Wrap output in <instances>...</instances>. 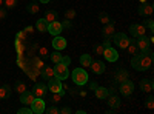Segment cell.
Here are the masks:
<instances>
[{
	"instance_id": "6da1fadb",
	"label": "cell",
	"mask_w": 154,
	"mask_h": 114,
	"mask_svg": "<svg viewBox=\"0 0 154 114\" xmlns=\"http://www.w3.org/2000/svg\"><path fill=\"white\" fill-rule=\"evenodd\" d=\"M131 65H133V68L137 69V71H145V69H148V68L152 65V51H151V49H146V51L134 56L133 60H131Z\"/></svg>"
},
{
	"instance_id": "7a4b0ae2",
	"label": "cell",
	"mask_w": 154,
	"mask_h": 114,
	"mask_svg": "<svg viewBox=\"0 0 154 114\" xmlns=\"http://www.w3.org/2000/svg\"><path fill=\"white\" fill-rule=\"evenodd\" d=\"M72 80H74L75 85L88 83V72L85 71V68H75L72 71Z\"/></svg>"
},
{
	"instance_id": "3957f363",
	"label": "cell",
	"mask_w": 154,
	"mask_h": 114,
	"mask_svg": "<svg viewBox=\"0 0 154 114\" xmlns=\"http://www.w3.org/2000/svg\"><path fill=\"white\" fill-rule=\"evenodd\" d=\"M54 75H56L57 79H60V80H65V79H68V75H69L68 66H66V65H63L62 62L56 63V66H54Z\"/></svg>"
},
{
	"instance_id": "277c9868",
	"label": "cell",
	"mask_w": 154,
	"mask_h": 114,
	"mask_svg": "<svg viewBox=\"0 0 154 114\" xmlns=\"http://www.w3.org/2000/svg\"><path fill=\"white\" fill-rule=\"evenodd\" d=\"M112 42L117 45L119 48H126L128 45H130V39H128V37H126L123 32H114Z\"/></svg>"
},
{
	"instance_id": "5b68a950",
	"label": "cell",
	"mask_w": 154,
	"mask_h": 114,
	"mask_svg": "<svg viewBox=\"0 0 154 114\" xmlns=\"http://www.w3.org/2000/svg\"><path fill=\"white\" fill-rule=\"evenodd\" d=\"M48 90L51 93H62L63 94V85H62V80L57 79V77H53V79H49L48 80Z\"/></svg>"
},
{
	"instance_id": "8992f818",
	"label": "cell",
	"mask_w": 154,
	"mask_h": 114,
	"mask_svg": "<svg viewBox=\"0 0 154 114\" xmlns=\"http://www.w3.org/2000/svg\"><path fill=\"white\" fill-rule=\"evenodd\" d=\"M31 109L35 114H42L45 112V100L42 97H34L32 103H31Z\"/></svg>"
},
{
	"instance_id": "52a82bcc",
	"label": "cell",
	"mask_w": 154,
	"mask_h": 114,
	"mask_svg": "<svg viewBox=\"0 0 154 114\" xmlns=\"http://www.w3.org/2000/svg\"><path fill=\"white\" fill-rule=\"evenodd\" d=\"M130 32L133 34V37H142V35H145V32H146V28L143 26V25L133 23L131 26H130Z\"/></svg>"
},
{
	"instance_id": "ba28073f",
	"label": "cell",
	"mask_w": 154,
	"mask_h": 114,
	"mask_svg": "<svg viewBox=\"0 0 154 114\" xmlns=\"http://www.w3.org/2000/svg\"><path fill=\"white\" fill-rule=\"evenodd\" d=\"M102 56H103V57H105L108 62H116V60L119 59V54H117V51H116L114 48H111V46L105 48V49H103V54H102Z\"/></svg>"
},
{
	"instance_id": "9c48e42d",
	"label": "cell",
	"mask_w": 154,
	"mask_h": 114,
	"mask_svg": "<svg viewBox=\"0 0 154 114\" xmlns=\"http://www.w3.org/2000/svg\"><path fill=\"white\" fill-rule=\"evenodd\" d=\"M133 91H134V83H133L131 80L126 79L125 82L120 83V93H122L123 96H130Z\"/></svg>"
},
{
	"instance_id": "30bf717a",
	"label": "cell",
	"mask_w": 154,
	"mask_h": 114,
	"mask_svg": "<svg viewBox=\"0 0 154 114\" xmlns=\"http://www.w3.org/2000/svg\"><path fill=\"white\" fill-rule=\"evenodd\" d=\"M53 46L56 48V51H62V49L66 48V39L65 37H60V35H54Z\"/></svg>"
},
{
	"instance_id": "8fae6325",
	"label": "cell",
	"mask_w": 154,
	"mask_h": 114,
	"mask_svg": "<svg viewBox=\"0 0 154 114\" xmlns=\"http://www.w3.org/2000/svg\"><path fill=\"white\" fill-rule=\"evenodd\" d=\"M48 32L53 34V35H59L62 32V23L59 20H54V22L48 23Z\"/></svg>"
},
{
	"instance_id": "7c38bea8",
	"label": "cell",
	"mask_w": 154,
	"mask_h": 114,
	"mask_svg": "<svg viewBox=\"0 0 154 114\" xmlns=\"http://www.w3.org/2000/svg\"><path fill=\"white\" fill-rule=\"evenodd\" d=\"M152 11H154V6H152V3H148V2H145L139 6V14L140 16H151Z\"/></svg>"
},
{
	"instance_id": "4fadbf2b",
	"label": "cell",
	"mask_w": 154,
	"mask_h": 114,
	"mask_svg": "<svg viewBox=\"0 0 154 114\" xmlns=\"http://www.w3.org/2000/svg\"><path fill=\"white\" fill-rule=\"evenodd\" d=\"M106 97H108V105H109L111 108H119V106H120V99L112 93V90H109V93H108Z\"/></svg>"
},
{
	"instance_id": "5bb4252c",
	"label": "cell",
	"mask_w": 154,
	"mask_h": 114,
	"mask_svg": "<svg viewBox=\"0 0 154 114\" xmlns=\"http://www.w3.org/2000/svg\"><path fill=\"white\" fill-rule=\"evenodd\" d=\"M34 93V97H43L45 94H46V85L45 83H37V85H34V90H32Z\"/></svg>"
},
{
	"instance_id": "9a60e30c",
	"label": "cell",
	"mask_w": 154,
	"mask_h": 114,
	"mask_svg": "<svg viewBox=\"0 0 154 114\" xmlns=\"http://www.w3.org/2000/svg\"><path fill=\"white\" fill-rule=\"evenodd\" d=\"M137 46H139V49H140V53H143V51H146V49H149V42H148V39H146V37L145 35H142V37H137Z\"/></svg>"
},
{
	"instance_id": "2e32d148",
	"label": "cell",
	"mask_w": 154,
	"mask_h": 114,
	"mask_svg": "<svg viewBox=\"0 0 154 114\" xmlns=\"http://www.w3.org/2000/svg\"><path fill=\"white\" fill-rule=\"evenodd\" d=\"M89 68H91V71L94 74H102V72L105 71V63L103 62H91Z\"/></svg>"
},
{
	"instance_id": "e0dca14e",
	"label": "cell",
	"mask_w": 154,
	"mask_h": 114,
	"mask_svg": "<svg viewBox=\"0 0 154 114\" xmlns=\"http://www.w3.org/2000/svg\"><path fill=\"white\" fill-rule=\"evenodd\" d=\"M140 88H142L143 93H151L154 88V83L151 79H143V80H140Z\"/></svg>"
},
{
	"instance_id": "ac0fdd59",
	"label": "cell",
	"mask_w": 154,
	"mask_h": 114,
	"mask_svg": "<svg viewBox=\"0 0 154 114\" xmlns=\"http://www.w3.org/2000/svg\"><path fill=\"white\" fill-rule=\"evenodd\" d=\"M32 100H34V94L29 93V91H25V93L20 94V102L25 103V105H31Z\"/></svg>"
},
{
	"instance_id": "d6986e66",
	"label": "cell",
	"mask_w": 154,
	"mask_h": 114,
	"mask_svg": "<svg viewBox=\"0 0 154 114\" xmlns=\"http://www.w3.org/2000/svg\"><path fill=\"white\" fill-rule=\"evenodd\" d=\"M40 74H42V77H45V79H53V77H56L54 75V68L53 66H43L42 68V71H40Z\"/></svg>"
},
{
	"instance_id": "ffe728a7",
	"label": "cell",
	"mask_w": 154,
	"mask_h": 114,
	"mask_svg": "<svg viewBox=\"0 0 154 114\" xmlns=\"http://www.w3.org/2000/svg\"><path fill=\"white\" fill-rule=\"evenodd\" d=\"M114 25H112V22H109V23H106L105 25V28H103V35L106 37V39H109V37H112L114 35Z\"/></svg>"
},
{
	"instance_id": "44dd1931",
	"label": "cell",
	"mask_w": 154,
	"mask_h": 114,
	"mask_svg": "<svg viewBox=\"0 0 154 114\" xmlns=\"http://www.w3.org/2000/svg\"><path fill=\"white\" fill-rule=\"evenodd\" d=\"M35 28H37V31H40V32L48 31V22L45 19H38L37 23H35Z\"/></svg>"
},
{
	"instance_id": "7402d4cb",
	"label": "cell",
	"mask_w": 154,
	"mask_h": 114,
	"mask_svg": "<svg viewBox=\"0 0 154 114\" xmlns=\"http://www.w3.org/2000/svg\"><path fill=\"white\" fill-rule=\"evenodd\" d=\"M57 17H59V16H57V12H56V11H53V9H49V11H46V12H45V17H43V19H45L48 23H51V22L57 20Z\"/></svg>"
},
{
	"instance_id": "603a6c76",
	"label": "cell",
	"mask_w": 154,
	"mask_h": 114,
	"mask_svg": "<svg viewBox=\"0 0 154 114\" xmlns=\"http://www.w3.org/2000/svg\"><path fill=\"white\" fill-rule=\"evenodd\" d=\"M25 48H26V43H23L22 40H16V49H17V54H19V57H23V54H25Z\"/></svg>"
},
{
	"instance_id": "cb8c5ba5",
	"label": "cell",
	"mask_w": 154,
	"mask_h": 114,
	"mask_svg": "<svg viewBox=\"0 0 154 114\" xmlns=\"http://www.w3.org/2000/svg\"><path fill=\"white\" fill-rule=\"evenodd\" d=\"M94 93H96V96H97L99 99H106V96H108L109 91L106 90V88H103V86H97Z\"/></svg>"
},
{
	"instance_id": "d4e9b609",
	"label": "cell",
	"mask_w": 154,
	"mask_h": 114,
	"mask_svg": "<svg viewBox=\"0 0 154 114\" xmlns=\"http://www.w3.org/2000/svg\"><path fill=\"white\" fill-rule=\"evenodd\" d=\"M91 62H93V59H91V56H89V54H83V56L80 57V65H82L83 68H89Z\"/></svg>"
},
{
	"instance_id": "484cf974",
	"label": "cell",
	"mask_w": 154,
	"mask_h": 114,
	"mask_svg": "<svg viewBox=\"0 0 154 114\" xmlns=\"http://www.w3.org/2000/svg\"><path fill=\"white\" fill-rule=\"evenodd\" d=\"M128 79V72L125 71V69H120V71H117V74H116V80H117V82H125Z\"/></svg>"
},
{
	"instance_id": "4316f807",
	"label": "cell",
	"mask_w": 154,
	"mask_h": 114,
	"mask_svg": "<svg viewBox=\"0 0 154 114\" xmlns=\"http://www.w3.org/2000/svg\"><path fill=\"white\" fill-rule=\"evenodd\" d=\"M9 94H11V88L8 85H3L0 88V99H6V97H9Z\"/></svg>"
},
{
	"instance_id": "83f0119b",
	"label": "cell",
	"mask_w": 154,
	"mask_h": 114,
	"mask_svg": "<svg viewBox=\"0 0 154 114\" xmlns=\"http://www.w3.org/2000/svg\"><path fill=\"white\" fill-rule=\"evenodd\" d=\"M31 65L35 66V68H38V69H42V68L45 66V63H43L42 57H34V59L31 60Z\"/></svg>"
},
{
	"instance_id": "f1b7e54d",
	"label": "cell",
	"mask_w": 154,
	"mask_h": 114,
	"mask_svg": "<svg viewBox=\"0 0 154 114\" xmlns=\"http://www.w3.org/2000/svg\"><path fill=\"white\" fill-rule=\"evenodd\" d=\"M26 9H28V12H29V14H37V12L40 11V6H38V5H35V2H32L31 5H28V6H26Z\"/></svg>"
},
{
	"instance_id": "f546056e",
	"label": "cell",
	"mask_w": 154,
	"mask_h": 114,
	"mask_svg": "<svg viewBox=\"0 0 154 114\" xmlns=\"http://www.w3.org/2000/svg\"><path fill=\"white\" fill-rule=\"evenodd\" d=\"M126 48H128V51H130V54H133V56L140 54V49H139V46H137V45H133L131 42H130V45H128Z\"/></svg>"
},
{
	"instance_id": "4dcf8cb0",
	"label": "cell",
	"mask_w": 154,
	"mask_h": 114,
	"mask_svg": "<svg viewBox=\"0 0 154 114\" xmlns=\"http://www.w3.org/2000/svg\"><path fill=\"white\" fill-rule=\"evenodd\" d=\"M3 2H5L6 9H12V8L17 6V0H3Z\"/></svg>"
},
{
	"instance_id": "1f68e13d",
	"label": "cell",
	"mask_w": 154,
	"mask_h": 114,
	"mask_svg": "<svg viewBox=\"0 0 154 114\" xmlns=\"http://www.w3.org/2000/svg\"><path fill=\"white\" fill-rule=\"evenodd\" d=\"M16 91L17 93H25V91H26V85H25V83H22V82H17L16 83Z\"/></svg>"
},
{
	"instance_id": "d6a6232c",
	"label": "cell",
	"mask_w": 154,
	"mask_h": 114,
	"mask_svg": "<svg viewBox=\"0 0 154 114\" xmlns=\"http://www.w3.org/2000/svg\"><path fill=\"white\" fill-rule=\"evenodd\" d=\"M99 20H100V22H102V23H105V25H106V23H109V22H111V19H109V16H108V14H106V12H102V14H100V16H99Z\"/></svg>"
},
{
	"instance_id": "836d02e7",
	"label": "cell",
	"mask_w": 154,
	"mask_h": 114,
	"mask_svg": "<svg viewBox=\"0 0 154 114\" xmlns=\"http://www.w3.org/2000/svg\"><path fill=\"white\" fill-rule=\"evenodd\" d=\"M17 39H19V40H22L23 43H28V42H26V39H28V34L25 32V31H20V32H17Z\"/></svg>"
},
{
	"instance_id": "e575fe53",
	"label": "cell",
	"mask_w": 154,
	"mask_h": 114,
	"mask_svg": "<svg viewBox=\"0 0 154 114\" xmlns=\"http://www.w3.org/2000/svg\"><path fill=\"white\" fill-rule=\"evenodd\" d=\"M51 60H53L54 63H59V62L62 60V54H60L59 51H56V53H53V54H51Z\"/></svg>"
},
{
	"instance_id": "d590c367",
	"label": "cell",
	"mask_w": 154,
	"mask_h": 114,
	"mask_svg": "<svg viewBox=\"0 0 154 114\" xmlns=\"http://www.w3.org/2000/svg\"><path fill=\"white\" fill-rule=\"evenodd\" d=\"M71 20H65L62 22V31H71Z\"/></svg>"
},
{
	"instance_id": "8d00e7d4",
	"label": "cell",
	"mask_w": 154,
	"mask_h": 114,
	"mask_svg": "<svg viewBox=\"0 0 154 114\" xmlns=\"http://www.w3.org/2000/svg\"><path fill=\"white\" fill-rule=\"evenodd\" d=\"M45 111H46L48 114H59V112H60V109H59L57 106H54V105H51L49 108H45Z\"/></svg>"
},
{
	"instance_id": "74e56055",
	"label": "cell",
	"mask_w": 154,
	"mask_h": 114,
	"mask_svg": "<svg viewBox=\"0 0 154 114\" xmlns=\"http://www.w3.org/2000/svg\"><path fill=\"white\" fill-rule=\"evenodd\" d=\"M74 17H75V11H74V9H68V11L65 12V19H66V20H72Z\"/></svg>"
},
{
	"instance_id": "f35d334b",
	"label": "cell",
	"mask_w": 154,
	"mask_h": 114,
	"mask_svg": "<svg viewBox=\"0 0 154 114\" xmlns=\"http://www.w3.org/2000/svg\"><path fill=\"white\" fill-rule=\"evenodd\" d=\"M38 46H40V45H38L37 42L31 43V45H29V48H28V49H29V54H34V53L37 51V49H38Z\"/></svg>"
},
{
	"instance_id": "ab89813d",
	"label": "cell",
	"mask_w": 154,
	"mask_h": 114,
	"mask_svg": "<svg viewBox=\"0 0 154 114\" xmlns=\"http://www.w3.org/2000/svg\"><path fill=\"white\" fill-rule=\"evenodd\" d=\"M62 93H53V99H51V102H54V103H57L59 102V100L62 99Z\"/></svg>"
},
{
	"instance_id": "60d3db41",
	"label": "cell",
	"mask_w": 154,
	"mask_h": 114,
	"mask_svg": "<svg viewBox=\"0 0 154 114\" xmlns=\"http://www.w3.org/2000/svg\"><path fill=\"white\" fill-rule=\"evenodd\" d=\"M103 45H96L94 46V51H96V54H99V56H102V54H103Z\"/></svg>"
},
{
	"instance_id": "b9f144b4",
	"label": "cell",
	"mask_w": 154,
	"mask_h": 114,
	"mask_svg": "<svg viewBox=\"0 0 154 114\" xmlns=\"http://www.w3.org/2000/svg\"><path fill=\"white\" fill-rule=\"evenodd\" d=\"M38 54H40V57L43 59V57H46L48 56V49L46 48H43V46H38Z\"/></svg>"
},
{
	"instance_id": "7bdbcfd3",
	"label": "cell",
	"mask_w": 154,
	"mask_h": 114,
	"mask_svg": "<svg viewBox=\"0 0 154 114\" xmlns=\"http://www.w3.org/2000/svg\"><path fill=\"white\" fill-rule=\"evenodd\" d=\"M62 63H63V65H69V63H71V57L69 56H62V60H60Z\"/></svg>"
},
{
	"instance_id": "ee69618b",
	"label": "cell",
	"mask_w": 154,
	"mask_h": 114,
	"mask_svg": "<svg viewBox=\"0 0 154 114\" xmlns=\"http://www.w3.org/2000/svg\"><path fill=\"white\" fill-rule=\"evenodd\" d=\"M17 112L19 114H32V109L31 108H20Z\"/></svg>"
},
{
	"instance_id": "f6af8a7d",
	"label": "cell",
	"mask_w": 154,
	"mask_h": 114,
	"mask_svg": "<svg viewBox=\"0 0 154 114\" xmlns=\"http://www.w3.org/2000/svg\"><path fill=\"white\" fill-rule=\"evenodd\" d=\"M5 17H6V8L0 6V20H3Z\"/></svg>"
},
{
	"instance_id": "bcb514c9",
	"label": "cell",
	"mask_w": 154,
	"mask_h": 114,
	"mask_svg": "<svg viewBox=\"0 0 154 114\" xmlns=\"http://www.w3.org/2000/svg\"><path fill=\"white\" fill-rule=\"evenodd\" d=\"M146 106H148L149 109H152V108H154V99H152V97H149V99H148V102H146Z\"/></svg>"
},
{
	"instance_id": "7dc6e473",
	"label": "cell",
	"mask_w": 154,
	"mask_h": 114,
	"mask_svg": "<svg viewBox=\"0 0 154 114\" xmlns=\"http://www.w3.org/2000/svg\"><path fill=\"white\" fill-rule=\"evenodd\" d=\"M146 26H148V29H149V31H152V28H154V23H152V20H151V19L146 22Z\"/></svg>"
},
{
	"instance_id": "c3c4849f",
	"label": "cell",
	"mask_w": 154,
	"mask_h": 114,
	"mask_svg": "<svg viewBox=\"0 0 154 114\" xmlns=\"http://www.w3.org/2000/svg\"><path fill=\"white\" fill-rule=\"evenodd\" d=\"M60 112H62V114H69V112H71V108L65 106V108H62V109H60Z\"/></svg>"
},
{
	"instance_id": "681fc988",
	"label": "cell",
	"mask_w": 154,
	"mask_h": 114,
	"mask_svg": "<svg viewBox=\"0 0 154 114\" xmlns=\"http://www.w3.org/2000/svg\"><path fill=\"white\" fill-rule=\"evenodd\" d=\"M25 32H26V34L29 35V34H32V32H34V28H32V26H26V28H25Z\"/></svg>"
},
{
	"instance_id": "f907efd6",
	"label": "cell",
	"mask_w": 154,
	"mask_h": 114,
	"mask_svg": "<svg viewBox=\"0 0 154 114\" xmlns=\"http://www.w3.org/2000/svg\"><path fill=\"white\" fill-rule=\"evenodd\" d=\"M102 45H103V48H108V46H111V42H109V39H106L103 43H102Z\"/></svg>"
},
{
	"instance_id": "816d5d0a",
	"label": "cell",
	"mask_w": 154,
	"mask_h": 114,
	"mask_svg": "<svg viewBox=\"0 0 154 114\" xmlns=\"http://www.w3.org/2000/svg\"><path fill=\"white\" fill-rule=\"evenodd\" d=\"M89 88H91V90H96V88H97V83H96V82H91V83H89Z\"/></svg>"
},
{
	"instance_id": "f5cc1de1",
	"label": "cell",
	"mask_w": 154,
	"mask_h": 114,
	"mask_svg": "<svg viewBox=\"0 0 154 114\" xmlns=\"http://www.w3.org/2000/svg\"><path fill=\"white\" fill-rule=\"evenodd\" d=\"M40 2H42V3H48V2H49V0H40Z\"/></svg>"
},
{
	"instance_id": "db71d44e",
	"label": "cell",
	"mask_w": 154,
	"mask_h": 114,
	"mask_svg": "<svg viewBox=\"0 0 154 114\" xmlns=\"http://www.w3.org/2000/svg\"><path fill=\"white\" fill-rule=\"evenodd\" d=\"M139 2H140V3H145V2H148V0H139Z\"/></svg>"
},
{
	"instance_id": "11a10c76",
	"label": "cell",
	"mask_w": 154,
	"mask_h": 114,
	"mask_svg": "<svg viewBox=\"0 0 154 114\" xmlns=\"http://www.w3.org/2000/svg\"><path fill=\"white\" fill-rule=\"evenodd\" d=\"M3 5V0H0V6H2Z\"/></svg>"
},
{
	"instance_id": "9f6ffc18",
	"label": "cell",
	"mask_w": 154,
	"mask_h": 114,
	"mask_svg": "<svg viewBox=\"0 0 154 114\" xmlns=\"http://www.w3.org/2000/svg\"><path fill=\"white\" fill-rule=\"evenodd\" d=\"M31 2H37V0H31Z\"/></svg>"
}]
</instances>
